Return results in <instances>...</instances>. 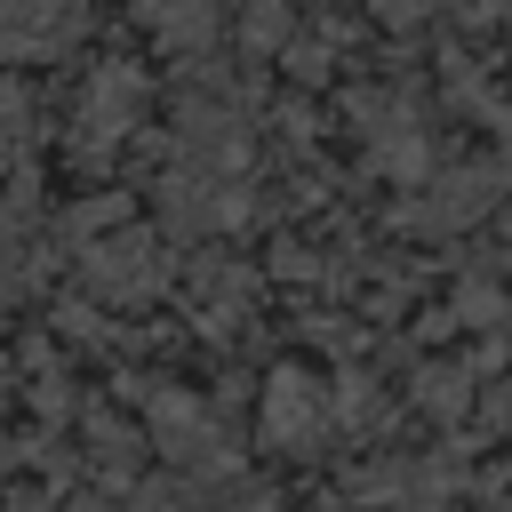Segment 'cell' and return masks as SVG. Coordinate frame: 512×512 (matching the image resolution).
I'll return each mask as SVG.
<instances>
[{"label":"cell","instance_id":"1","mask_svg":"<svg viewBox=\"0 0 512 512\" xmlns=\"http://www.w3.org/2000/svg\"><path fill=\"white\" fill-rule=\"evenodd\" d=\"M80 0H0V48L8 56H56L80 32Z\"/></svg>","mask_w":512,"mask_h":512},{"label":"cell","instance_id":"2","mask_svg":"<svg viewBox=\"0 0 512 512\" xmlns=\"http://www.w3.org/2000/svg\"><path fill=\"white\" fill-rule=\"evenodd\" d=\"M488 200H496V168H456V176L432 184V200L408 208V224H416V232H456V224H472Z\"/></svg>","mask_w":512,"mask_h":512},{"label":"cell","instance_id":"3","mask_svg":"<svg viewBox=\"0 0 512 512\" xmlns=\"http://www.w3.org/2000/svg\"><path fill=\"white\" fill-rule=\"evenodd\" d=\"M136 104H144L136 72H128V64H104V72L88 80V104H80V144H112L120 128H136Z\"/></svg>","mask_w":512,"mask_h":512},{"label":"cell","instance_id":"4","mask_svg":"<svg viewBox=\"0 0 512 512\" xmlns=\"http://www.w3.org/2000/svg\"><path fill=\"white\" fill-rule=\"evenodd\" d=\"M160 248L152 240H104V248H88V280L104 288V296H152L160 288Z\"/></svg>","mask_w":512,"mask_h":512},{"label":"cell","instance_id":"5","mask_svg":"<svg viewBox=\"0 0 512 512\" xmlns=\"http://www.w3.org/2000/svg\"><path fill=\"white\" fill-rule=\"evenodd\" d=\"M136 16H144V32H152L160 48H176V56H200V48L216 40V0H136Z\"/></svg>","mask_w":512,"mask_h":512},{"label":"cell","instance_id":"6","mask_svg":"<svg viewBox=\"0 0 512 512\" xmlns=\"http://www.w3.org/2000/svg\"><path fill=\"white\" fill-rule=\"evenodd\" d=\"M312 424H320V392H312L304 376H280L272 400H264V432H272V440H304Z\"/></svg>","mask_w":512,"mask_h":512},{"label":"cell","instance_id":"7","mask_svg":"<svg viewBox=\"0 0 512 512\" xmlns=\"http://www.w3.org/2000/svg\"><path fill=\"white\" fill-rule=\"evenodd\" d=\"M152 416H160V448H168V456H216V424H208L200 408H184L176 392H168Z\"/></svg>","mask_w":512,"mask_h":512},{"label":"cell","instance_id":"8","mask_svg":"<svg viewBox=\"0 0 512 512\" xmlns=\"http://www.w3.org/2000/svg\"><path fill=\"white\" fill-rule=\"evenodd\" d=\"M240 48H248V56L288 48V8H280V0H248V8H240Z\"/></svg>","mask_w":512,"mask_h":512},{"label":"cell","instance_id":"9","mask_svg":"<svg viewBox=\"0 0 512 512\" xmlns=\"http://www.w3.org/2000/svg\"><path fill=\"white\" fill-rule=\"evenodd\" d=\"M424 400H432V408H464V376H456V368H448V376L432 368V376H424Z\"/></svg>","mask_w":512,"mask_h":512}]
</instances>
